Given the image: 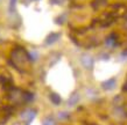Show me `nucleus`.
<instances>
[{"mask_svg": "<svg viewBox=\"0 0 127 125\" xmlns=\"http://www.w3.org/2000/svg\"><path fill=\"white\" fill-rule=\"evenodd\" d=\"M58 38H60V34H57V33H51V34L47 37L46 39V44H54L56 41H58Z\"/></svg>", "mask_w": 127, "mask_h": 125, "instance_id": "nucleus-5", "label": "nucleus"}, {"mask_svg": "<svg viewBox=\"0 0 127 125\" xmlns=\"http://www.w3.org/2000/svg\"><path fill=\"white\" fill-rule=\"evenodd\" d=\"M35 116H36V111L33 110V109H27L26 111H23L22 114H21V118L26 122V124L27 125L31 124L32 121L35 118Z\"/></svg>", "mask_w": 127, "mask_h": 125, "instance_id": "nucleus-2", "label": "nucleus"}, {"mask_svg": "<svg viewBox=\"0 0 127 125\" xmlns=\"http://www.w3.org/2000/svg\"><path fill=\"white\" fill-rule=\"evenodd\" d=\"M29 56L23 51V49H16L12 52V60H13V64L16 68H22V66L28 61L29 59Z\"/></svg>", "mask_w": 127, "mask_h": 125, "instance_id": "nucleus-1", "label": "nucleus"}, {"mask_svg": "<svg viewBox=\"0 0 127 125\" xmlns=\"http://www.w3.org/2000/svg\"><path fill=\"white\" fill-rule=\"evenodd\" d=\"M106 44H107V45H110V46L114 45V41H113V37L107 38V41H106Z\"/></svg>", "mask_w": 127, "mask_h": 125, "instance_id": "nucleus-11", "label": "nucleus"}, {"mask_svg": "<svg viewBox=\"0 0 127 125\" xmlns=\"http://www.w3.org/2000/svg\"><path fill=\"white\" fill-rule=\"evenodd\" d=\"M51 1V4L54 5H63L65 2V0H50Z\"/></svg>", "mask_w": 127, "mask_h": 125, "instance_id": "nucleus-10", "label": "nucleus"}, {"mask_svg": "<svg viewBox=\"0 0 127 125\" xmlns=\"http://www.w3.org/2000/svg\"><path fill=\"white\" fill-rule=\"evenodd\" d=\"M78 101H79V95H78L77 93H73V94L70 96V99L68 102H69V106L72 107V106H76L78 103Z\"/></svg>", "mask_w": 127, "mask_h": 125, "instance_id": "nucleus-6", "label": "nucleus"}, {"mask_svg": "<svg viewBox=\"0 0 127 125\" xmlns=\"http://www.w3.org/2000/svg\"><path fill=\"white\" fill-rule=\"evenodd\" d=\"M81 61L82 64H83V66H84L85 68H92L93 66V59L91 58V56H89V54H83L81 57Z\"/></svg>", "mask_w": 127, "mask_h": 125, "instance_id": "nucleus-3", "label": "nucleus"}, {"mask_svg": "<svg viewBox=\"0 0 127 125\" xmlns=\"http://www.w3.org/2000/svg\"><path fill=\"white\" fill-rule=\"evenodd\" d=\"M34 96L32 93L29 91H23V102H29V101H33Z\"/></svg>", "mask_w": 127, "mask_h": 125, "instance_id": "nucleus-8", "label": "nucleus"}, {"mask_svg": "<svg viewBox=\"0 0 127 125\" xmlns=\"http://www.w3.org/2000/svg\"><path fill=\"white\" fill-rule=\"evenodd\" d=\"M42 125H55V122L53 121V118H46L44 121H43V124Z\"/></svg>", "mask_w": 127, "mask_h": 125, "instance_id": "nucleus-9", "label": "nucleus"}, {"mask_svg": "<svg viewBox=\"0 0 127 125\" xmlns=\"http://www.w3.org/2000/svg\"><path fill=\"white\" fill-rule=\"evenodd\" d=\"M114 87H116V79H113V78L103 82V88L106 89V90H112Z\"/></svg>", "mask_w": 127, "mask_h": 125, "instance_id": "nucleus-4", "label": "nucleus"}, {"mask_svg": "<svg viewBox=\"0 0 127 125\" xmlns=\"http://www.w3.org/2000/svg\"><path fill=\"white\" fill-rule=\"evenodd\" d=\"M50 100H51V102L54 103L55 106H57V104L61 103V97L57 94H50Z\"/></svg>", "mask_w": 127, "mask_h": 125, "instance_id": "nucleus-7", "label": "nucleus"}, {"mask_svg": "<svg viewBox=\"0 0 127 125\" xmlns=\"http://www.w3.org/2000/svg\"><path fill=\"white\" fill-rule=\"evenodd\" d=\"M15 1H16V0H11V9L15 6Z\"/></svg>", "mask_w": 127, "mask_h": 125, "instance_id": "nucleus-12", "label": "nucleus"}]
</instances>
